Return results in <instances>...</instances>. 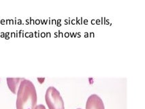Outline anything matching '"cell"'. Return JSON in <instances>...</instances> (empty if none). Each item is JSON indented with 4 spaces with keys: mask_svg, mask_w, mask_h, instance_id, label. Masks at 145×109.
Returning <instances> with one entry per match:
<instances>
[{
    "mask_svg": "<svg viewBox=\"0 0 145 109\" xmlns=\"http://www.w3.org/2000/svg\"><path fill=\"white\" fill-rule=\"evenodd\" d=\"M37 104V93L31 80L25 79L20 83L17 91L16 109H34Z\"/></svg>",
    "mask_w": 145,
    "mask_h": 109,
    "instance_id": "6da1fadb",
    "label": "cell"
},
{
    "mask_svg": "<svg viewBox=\"0 0 145 109\" xmlns=\"http://www.w3.org/2000/svg\"><path fill=\"white\" fill-rule=\"evenodd\" d=\"M45 100L49 109H65L64 102L60 93L53 86H50L46 89Z\"/></svg>",
    "mask_w": 145,
    "mask_h": 109,
    "instance_id": "7a4b0ae2",
    "label": "cell"
},
{
    "mask_svg": "<svg viewBox=\"0 0 145 109\" xmlns=\"http://www.w3.org/2000/svg\"><path fill=\"white\" fill-rule=\"evenodd\" d=\"M86 109H105L102 100L96 94H93L87 99Z\"/></svg>",
    "mask_w": 145,
    "mask_h": 109,
    "instance_id": "3957f363",
    "label": "cell"
},
{
    "mask_svg": "<svg viewBox=\"0 0 145 109\" xmlns=\"http://www.w3.org/2000/svg\"><path fill=\"white\" fill-rule=\"evenodd\" d=\"M23 79L24 78H8L7 83L10 90L14 94L17 93L20 83Z\"/></svg>",
    "mask_w": 145,
    "mask_h": 109,
    "instance_id": "277c9868",
    "label": "cell"
},
{
    "mask_svg": "<svg viewBox=\"0 0 145 109\" xmlns=\"http://www.w3.org/2000/svg\"><path fill=\"white\" fill-rule=\"evenodd\" d=\"M34 109H46V107L43 104H39V105H37V106L35 107Z\"/></svg>",
    "mask_w": 145,
    "mask_h": 109,
    "instance_id": "5b68a950",
    "label": "cell"
},
{
    "mask_svg": "<svg viewBox=\"0 0 145 109\" xmlns=\"http://www.w3.org/2000/svg\"><path fill=\"white\" fill-rule=\"evenodd\" d=\"M37 80H40V83H42V82H43V81L44 80V78H37Z\"/></svg>",
    "mask_w": 145,
    "mask_h": 109,
    "instance_id": "8992f818",
    "label": "cell"
},
{
    "mask_svg": "<svg viewBox=\"0 0 145 109\" xmlns=\"http://www.w3.org/2000/svg\"></svg>",
    "mask_w": 145,
    "mask_h": 109,
    "instance_id": "52a82bcc",
    "label": "cell"
}]
</instances>
